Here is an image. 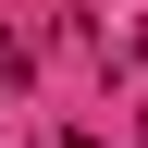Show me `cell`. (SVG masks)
Masks as SVG:
<instances>
[]
</instances>
